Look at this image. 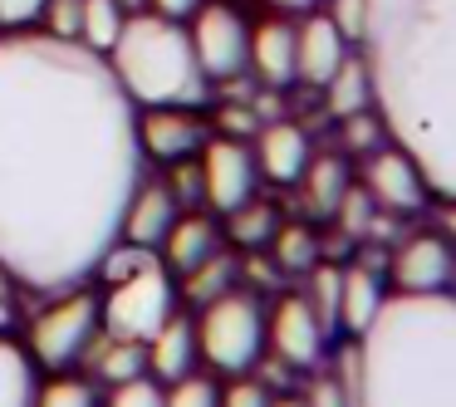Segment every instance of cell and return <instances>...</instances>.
Returning <instances> with one entry per match:
<instances>
[{"instance_id": "obj_1", "label": "cell", "mask_w": 456, "mask_h": 407, "mask_svg": "<svg viewBox=\"0 0 456 407\" xmlns=\"http://www.w3.org/2000/svg\"><path fill=\"white\" fill-rule=\"evenodd\" d=\"M0 260L25 285H74L118 240L138 182L128 94L99 54H84L64 113L25 118L0 99Z\"/></svg>"}, {"instance_id": "obj_2", "label": "cell", "mask_w": 456, "mask_h": 407, "mask_svg": "<svg viewBox=\"0 0 456 407\" xmlns=\"http://www.w3.org/2000/svg\"><path fill=\"white\" fill-rule=\"evenodd\" d=\"M103 60H109L118 89L138 109H152V103H207L211 84L201 79L182 20H167L158 11H133Z\"/></svg>"}, {"instance_id": "obj_3", "label": "cell", "mask_w": 456, "mask_h": 407, "mask_svg": "<svg viewBox=\"0 0 456 407\" xmlns=\"http://www.w3.org/2000/svg\"><path fill=\"white\" fill-rule=\"evenodd\" d=\"M197 324V358L216 373H256L265 358V309L250 289H226V295L207 299Z\"/></svg>"}, {"instance_id": "obj_4", "label": "cell", "mask_w": 456, "mask_h": 407, "mask_svg": "<svg viewBox=\"0 0 456 407\" xmlns=\"http://www.w3.org/2000/svg\"><path fill=\"white\" fill-rule=\"evenodd\" d=\"M177 305H182V295H177L172 270L162 260H148L128 280H113L109 285V295L99 299V329L113 338H128V344H148L172 319Z\"/></svg>"}, {"instance_id": "obj_5", "label": "cell", "mask_w": 456, "mask_h": 407, "mask_svg": "<svg viewBox=\"0 0 456 407\" xmlns=\"http://www.w3.org/2000/svg\"><path fill=\"white\" fill-rule=\"evenodd\" d=\"M99 334V295L94 289H64L60 299L30 319V358L45 373H64L84 358L89 338Z\"/></svg>"}, {"instance_id": "obj_6", "label": "cell", "mask_w": 456, "mask_h": 407, "mask_svg": "<svg viewBox=\"0 0 456 407\" xmlns=\"http://www.w3.org/2000/svg\"><path fill=\"white\" fill-rule=\"evenodd\" d=\"M187 40L197 54V69L207 84H236L246 74V45H250V25L236 5L226 0H201L187 15Z\"/></svg>"}, {"instance_id": "obj_7", "label": "cell", "mask_w": 456, "mask_h": 407, "mask_svg": "<svg viewBox=\"0 0 456 407\" xmlns=\"http://www.w3.org/2000/svg\"><path fill=\"white\" fill-rule=\"evenodd\" d=\"M197 172H201V201H207L216 216L246 207L260 187L256 172V152L246 148V138H207L197 152Z\"/></svg>"}, {"instance_id": "obj_8", "label": "cell", "mask_w": 456, "mask_h": 407, "mask_svg": "<svg viewBox=\"0 0 456 407\" xmlns=\"http://www.w3.org/2000/svg\"><path fill=\"white\" fill-rule=\"evenodd\" d=\"M324 344H329V329L324 319L314 314L305 295H275L265 314V348L280 358L285 368H299V373H314L324 363Z\"/></svg>"}, {"instance_id": "obj_9", "label": "cell", "mask_w": 456, "mask_h": 407, "mask_svg": "<svg viewBox=\"0 0 456 407\" xmlns=\"http://www.w3.org/2000/svg\"><path fill=\"white\" fill-rule=\"evenodd\" d=\"M363 191L387 216H417L432 201V182L417 167L407 148H373L363 152Z\"/></svg>"}, {"instance_id": "obj_10", "label": "cell", "mask_w": 456, "mask_h": 407, "mask_svg": "<svg viewBox=\"0 0 456 407\" xmlns=\"http://www.w3.org/2000/svg\"><path fill=\"white\" fill-rule=\"evenodd\" d=\"M133 133H138V152L162 167L172 162H187L201 152V142L211 138L207 118H201V103H152L133 118Z\"/></svg>"}, {"instance_id": "obj_11", "label": "cell", "mask_w": 456, "mask_h": 407, "mask_svg": "<svg viewBox=\"0 0 456 407\" xmlns=\"http://www.w3.org/2000/svg\"><path fill=\"white\" fill-rule=\"evenodd\" d=\"M452 265H456V250L436 231H412L387 256V275H393L397 295H436L452 280Z\"/></svg>"}, {"instance_id": "obj_12", "label": "cell", "mask_w": 456, "mask_h": 407, "mask_svg": "<svg viewBox=\"0 0 456 407\" xmlns=\"http://www.w3.org/2000/svg\"><path fill=\"white\" fill-rule=\"evenodd\" d=\"M344 60H348V40L334 30V20L319 11H305V20L295 25V84L324 89Z\"/></svg>"}, {"instance_id": "obj_13", "label": "cell", "mask_w": 456, "mask_h": 407, "mask_svg": "<svg viewBox=\"0 0 456 407\" xmlns=\"http://www.w3.org/2000/svg\"><path fill=\"white\" fill-rule=\"evenodd\" d=\"M177 211H182V201L172 197L167 182H138L133 197H128V207H123V216H118V240L142 246V250H158L162 240H167Z\"/></svg>"}, {"instance_id": "obj_14", "label": "cell", "mask_w": 456, "mask_h": 407, "mask_svg": "<svg viewBox=\"0 0 456 407\" xmlns=\"http://www.w3.org/2000/svg\"><path fill=\"white\" fill-rule=\"evenodd\" d=\"M250 152H256V172L265 182L295 187L299 172H305V162H309V133L299 128V123H289V118H270V123H260L256 148Z\"/></svg>"}, {"instance_id": "obj_15", "label": "cell", "mask_w": 456, "mask_h": 407, "mask_svg": "<svg viewBox=\"0 0 456 407\" xmlns=\"http://www.w3.org/2000/svg\"><path fill=\"white\" fill-rule=\"evenodd\" d=\"M246 64L256 69V79L265 89L285 94L295 84V25L285 15H270V20L250 25V45H246Z\"/></svg>"}, {"instance_id": "obj_16", "label": "cell", "mask_w": 456, "mask_h": 407, "mask_svg": "<svg viewBox=\"0 0 456 407\" xmlns=\"http://www.w3.org/2000/svg\"><path fill=\"white\" fill-rule=\"evenodd\" d=\"M221 240L226 236H221L216 216H207V211H177L167 240L158 246V260L172 270V275H187V270H197L207 256H216Z\"/></svg>"}, {"instance_id": "obj_17", "label": "cell", "mask_w": 456, "mask_h": 407, "mask_svg": "<svg viewBox=\"0 0 456 407\" xmlns=\"http://www.w3.org/2000/svg\"><path fill=\"white\" fill-rule=\"evenodd\" d=\"M148 373L158 378V383H177V378L197 373V324H191V314H182V309H172V319L158 329V334L148 338Z\"/></svg>"}, {"instance_id": "obj_18", "label": "cell", "mask_w": 456, "mask_h": 407, "mask_svg": "<svg viewBox=\"0 0 456 407\" xmlns=\"http://www.w3.org/2000/svg\"><path fill=\"white\" fill-rule=\"evenodd\" d=\"M378 309H383V280H378V270H368L363 260H358V265H344V275H338L334 324L344 329L348 338H363L368 324L378 319Z\"/></svg>"}, {"instance_id": "obj_19", "label": "cell", "mask_w": 456, "mask_h": 407, "mask_svg": "<svg viewBox=\"0 0 456 407\" xmlns=\"http://www.w3.org/2000/svg\"><path fill=\"white\" fill-rule=\"evenodd\" d=\"M84 368H89V383H123V378H138L148 373V348L142 344H128V338H113V334H94L89 348H84L79 358Z\"/></svg>"}, {"instance_id": "obj_20", "label": "cell", "mask_w": 456, "mask_h": 407, "mask_svg": "<svg viewBox=\"0 0 456 407\" xmlns=\"http://www.w3.org/2000/svg\"><path fill=\"white\" fill-rule=\"evenodd\" d=\"M348 191V162L338 158V152H309L305 172H299V201H305L309 216H334L338 197Z\"/></svg>"}, {"instance_id": "obj_21", "label": "cell", "mask_w": 456, "mask_h": 407, "mask_svg": "<svg viewBox=\"0 0 456 407\" xmlns=\"http://www.w3.org/2000/svg\"><path fill=\"white\" fill-rule=\"evenodd\" d=\"M324 109L334 113V118L373 109V74H368L363 54H348V60L334 69V79L324 84Z\"/></svg>"}, {"instance_id": "obj_22", "label": "cell", "mask_w": 456, "mask_h": 407, "mask_svg": "<svg viewBox=\"0 0 456 407\" xmlns=\"http://www.w3.org/2000/svg\"><path fill=\"white\" fill-rule=\"evenodd\" d=\"M275 226H280V207H275V201L250 197L246 207L226 211V231H221V236H226L236 250H246V256H250V250H265L270 246Z\"/></svg>"}, {"instance_id": "obj_23", "label": "cell", "mask_w": 456, "mask_h": 407, "mask_svg": "<svg viewBox=\"0 0 456 407\" xmlns=\"http://www.w3.org/2000/svg\"><path fill=\"white\" fill-rule=\"evenodd\" d=\"M35 358L11 334H0V407H35Z\"/></svg>"}, {"instance_id": "obj_24", "label": "cell", "mask_w": 456, "mask_h": 407, "mask_svg": "<svg viewBox=\"0 0 456 407\" xmlns=\"http://www.w3.org/2000/svg\"><path fill=\"white\" fill-rule=\"evenodd\" d=\"M240 285V265H236V256L231 250H216V256H207L197 270H187L182 275V289L177 295L182 299H191V305H207V299H216V295H226V289H236Z\"/></svg>"}, {"instance_id": "obj_25", "label": "cell", "mask_w": 456, "mask_h": 407, "mask_svg": "<svg viewBox=\"0 0 456 407\" xmlns=\"http://www.w3.org/2000/svg\"><path fill=\"white\" fill-rule=\"evenodd\" d=\"M265 250H270V260H275L280 275H305V270L319 260V236L305 226V221H280Z\"/></svg>"}, {"instance_id": "obj_26", "label": "cell", "mask_w": 456, "mask_h": 407, "mask_svg": "<svg viewBox=\"0 0 456 407\" xmlns=\"http://www.w3.org/2000/svg\"><path fill=\"white\" fill-rule=\"evenodd\" d=\"M123 20H128V11H123L118 0H79V35L74 40L89 54H109L118 30H123Z\"/></svg>"}, {"instance_id": "obj_27", "label": "cell", "mask_w": 456, "mask_h": 407, "mask_svg": "<svg viewBox=\"0 0 456 407\" xmlns=\"http://www.w3.org/2000/svg\"><path fill=\"white\" fill-rule=\"evenodd\" d=\"M35 407H99V393H94L89 378L64 368V373L45 378V383L35 387Z\"/></svg>"}, {"instance_id": "obj_28", "label": "cell", "mask_w": 456, "mask_h": 407, "mask_svg": "<svg viewBox=\"0 0 456 407\" xmlns=\"http://www.w3.org/2000/svg\"><path fill=\"white\" fill-rule=\"evenodd\" d=\"M305 275H309V295H305V299L314 305V314L324 319V329H334V309H338V275H344V265H329V260L319 265V260H314V265H309Z\"/></svg>"}, {"instance_id": "obj_29", "label": "cell", "mask_w": 456, "mask_h": 407, "mask_svg": "<svg viewBox=\"0 0 456 407\" xmlns=\"http://www.w3.org/2000/svg\"><path fill=\"white\" fill-rule=\"evenodd\" d=\"M373 197H368L363 187H354L348 182V191L338 197V207H334V216L329 221H338V236H348V240H363V231H368V221H373Z\"/></svg>"}, {"instance_id": "obj_30", "label": "cell", "mask_w": 456, "mask_h": 407, "mask_svg": "<svg viewBox=\"0 0 456 407\" xmlns=\"http://www.w3.org/2000/svg\"><path fill=\"white\" fill-rule=\"evenodd\" d=\"M338 123H344V148L348 152H373V148H383V138H387V123L378 109L348 113V118H338Z\"/></svg>"}, {"instance_id": "obj_31", "label": "cell", "mask_w": 456, "mask_h": 407, "mask_svg": "<svg viewBox=\"0 0 456 407\" xmlns=\"http://www.w3.org/2000/svg\"><path fill=\"white\" fill-rule=\"evenodd\" d=\"M162 407H221V387L201 373H187L172 383V393L162 397Z\"/></svg>"}, {"instance_id": "obj_32", "label": "cell", "mask_w": 456, "mask_h": 407, "mask_svg": "<svg viewBox=\"0 0 456 407\" xmlns=\"http://www.w3.org/2000/svg\"><path fill=\"white\" fill-rule=\"evenodd\" d=\"M162 383L152 373H138V378H123V383H113L109 393V407H162Z\"/></svg>"}, {"instance_id": "obj_33", "label": "cell", "mask_w": 456, "mask_h": 407, "mask_svg": "<svg viewBox=\"0 0 456 407\" xmlns=\"http://www.w3.org/2000/svg\"><path fill=\"white\" fill-rule=\"evenodd\" d=\"M270 403H275V393L256 373H231V383L221 387V407H270Z\"/></svg>"}, {"instance_id": "obj_34", "label": "cell", "mask_w": 456, "mask_h": 407, "mask_svg": "<svg viewBox=\"0 0 456 407\" xmlns=\"http://www.w3.org/2000/svg\"><path fill=\"white\" fill-rule=\"evenodd\" d=\"M329 20H334V30L344 35L348 45H363V30H368V0H329Z\"/></svg>"}, {"instance_id": "obj_35", "label": "cell", "mask_w": 456, "mask_h": 407, "mask_svg": "<svg viewBox=\"0 0 456 407\" xmlns=\"http://www.w3.org/2000/svg\"><path fill=\"white\" fill-rule=\"evenodd\" d=\"M40 20H45V35H54V40H74V35H79V0H45Z\"/></svg>"}, {"instance_id": "obj_36", "label": "cell", "mask_w": 456, "mask_h": 407, "mask_svg": "<svg viewBox=\"0 0 456 407\" xmlns=\"http://www.w3.org/2000/svg\"><path fill=\"white\" fill-rule=\"evenodd\" d=\"M15 324H20V289H15L11 265L0 260V334H11Z\"/></svg>"}, {"instance_id": "obj_37", "label": "cell", "mask_w": 456, "mask_h": 407, "mask_svg": "<svg viewBox=\"0 0 456 407\" xmlns=\"http://www.w3.org/2000/svg\"><path fill=\"white\" fill-rule=\"evenodd\" d=\"M40 11L45 0H0V30H30Z\"/></svg>"}, {"instance_id": "obj_38", "label": "cell", "mask_w": 456, "mask_h": 407, "mask_svg": "<svg viewBox=\"0 0 456 407\" xmlns=\"http://www.w3.org/2000/svg\"><path fill=\"white\" fill-rule=\"evenodd\" d=\"M256 113H250V103H226V109L216 113V128H221V138H250L256 133Z\"/></svg>"}, {"instance_id": "obj_39", "label": "cell", "mask_w": 456, "mask_h": 407, "mask_svg": "<svg viewBox=\"0 0 456 407\" xmlns=\"http://www.w3.org/2000/svg\"><path fill=\"white\" fill-rule=\"evenodd\" d=\"M305 407H354V397L344 393L338 378H314V383L305 387Z\"/></svg>"}, {"instance_id": "obj_40", "label": "cell", "mask_w": 456, "mask_h": 407, "mask_svg": "<svg viewBox=\"0 0 456 407\" xmlns=\"http://www.w3.org/2000/svg\"><path fill=\"white\" fill-rule=\"evenodd\" d=\"M427 207H432V201H427ZM432 226H436V236H446L456 246V197H442L432 207Z\"/></svg>"}, {"instance_id": "obj_41", "label": "cell", "mask_w": 456, "mask_h": 407, "mask_svg": "<svg viewBox=\"0 0 456 407\" xmlns=\"http://www.w3.org/2000/svg\"><path fill=\"white\" fill-rule=\"evenodd\" d=\"M201 0H148V11H158V15H167V20H187L191 11H197Z\"/></svg>"}, {"instance_id": "obj_42", "label": "cell", "mask_w": 456, "mask_h": 407, "mask_svg": "<svg viewBox=\"0 0 456 407\" xmlns=\"http://www.w3.org/2000/svg\"><path fill=\"white\" fill-rule=\"evenodd\" d=\"M275 11H285V15H305V11H319V0H270Z\"/></svg>"}, {"instance_id": "obj_43", "label": "cell", "mask_w": 456, "mask_h": 407, "mask_svg": "<svg viewBox=\"0 0 456 407\" xmlns=\"http://www.w3.org/2000/svg\"><path fill=\"white\" fill-rule=\"evenodd\" d=\"M270 407H305V397H275Z\"/></svg>"}, {"instance_id": "obj_44", "label": "cell", "mask_w": 456, "mask_h": 407, "mask_svg": "<svg viewBox=\"0 0 456 407\" xmlns=\"http://www.w3.org/2000/svg\"><path fill=\"white\" fill-rule=\"evenodd\" d=\"M118 5H123L128 15H133V11H148V0H118Z\"/></svg>"}, {"instance_id": "obj_45", "label": "cell", "mask_w": 456, "mask_h": 407, "mask_svg": "<svg viewBox=\"0 0 456 407\" xmlns=\"http://www.w3.org/2000/svg\"><path fill=\"white\" fill-rule=\"evenodd\" d=\"M452 280H456V265H452Z\"/></svg>"}]
</instances>
